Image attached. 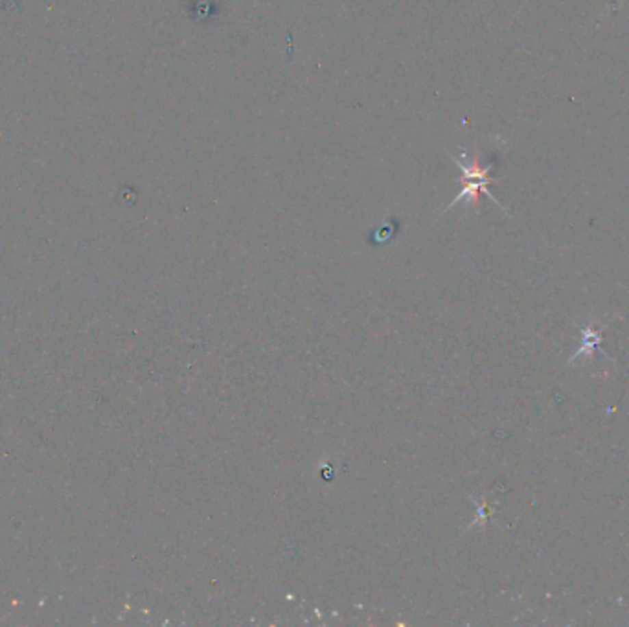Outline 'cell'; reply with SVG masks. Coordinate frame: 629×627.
Returning a JSON list of instances; mask_svg holds the SVG:
<instances>
[{"label":"cell","instance_id":"1","mask_svg":"<svg viewBox=\"0 0 629 627\" xmlns=\"http://www.w3.org/2000/svg\"><path fill=\"white\" fill-rule=\"evenodd\" d=\"M453 160H454V164H457V168L462 171V190H460V194L454 197L453 203L447 206V210H449V208H453L457 203H460V201H464V199L471 201L473 205H478V195L480 194L488 195L489 199L493 201L495 205H499L502 210H506L504 206L500 205L499 201L495 199L493 195L489 194V190H488L489 184L493 182V179H491L493 162H488V164L484 166V164H480L478 157H475V159L470 160V162L465 160V157H462V160L453 157Z\"/></svg>","mask_w":629,"mask_h":627},{"label":"cell","instance_id":"2","mask_svg":"<svg viewBox=\"0 0 629 627\" xmlns=\"http://www.w3.org/2000/svg\"><path fill=\"white\" fill-rule=\"evenodd\" d=\"M600 344H602L600 329H596L594 326H591V324H589V326H583L582 344H580V350L572 355L571 361L572 359H578L580 355H587V357H591L596 350H600Z\"/></svg>","mask_w":629,"mask_h":627}]
</instances>
